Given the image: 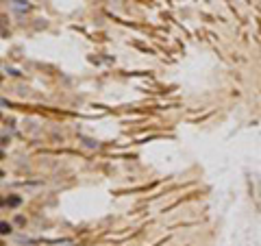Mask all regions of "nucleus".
Listing matches in <instances>:
<instances>
[{"mask_svg":"<svg viewBox=\"0 0 261 246\" xmlns=\"http://www.w3.org/2000/svg\"><path fill=\"white\" fill-rule=\"evenodd\" d=\"M9 231H11V226H9V224H0V233H9Z\"/></svg>","mask_w":261,"mask_h":246,"instance_id":"f257e3e1","label":"nucleus"},{"mask_svg":"<svg viewBox=\"0 0 261 246\" xmlns=\"http://www.w3.org/2000/svg\"><path fill=\"white\" fill-rule=\"evenodd\" d=\"M0 174H2V172H0Z\"/></svg>","mask_w":261,"mask_h":246,"instance_id":"f03ea898","label":"nucleus"}]
</instances>
